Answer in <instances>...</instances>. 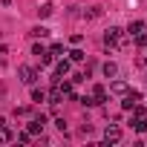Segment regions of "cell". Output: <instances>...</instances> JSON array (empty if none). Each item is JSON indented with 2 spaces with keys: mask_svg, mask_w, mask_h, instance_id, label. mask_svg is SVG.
Instances as JSON below:
<instances>
[{
  "mask_svg": "<svg viewBox=\"0 0 147 147\" xmlns=\"http://www.w3.org/2000/svg\"><path fill=\"white\" fill-rule=\"evenodd\" d=\"M104 43H107V46H118V49H124L130 40H127V35H124L121 29H107V35H104Z\"/></svg>",
  "mask_w": 147,
  "mask_h": 147,
  "instance_id": "1",
  "label": "cell"
},
{
  "mask_svg": "<svg viewBox=\"0 0 147 147\" xmlns=\"http://www.w3.org/2000/svg\"><path fill=\"white\" fill-rule=\"evenodd\" d=\"M18 75H20V81H23V84H29V87H32V84L38 81V69H35V66H20V69H18Z\"/></svg>",
  "mask_w": 147,
  "mask_h": 147,
  "instance_id": "2",
  "label": "cell"
},
{
  "mask_svg": "<svg viewBox=\"0 0 147 147\" xmlns=\"http://www.w3.org/2000/svg\"><path fill=\"white\" fill-rule=\"evenodd\" d=\"M43 124H46V115H38V118H32V121H29V127H26V130H29L32 136H38V133H43Z\"/></svg>",
  "mask_w": 147,
  "mask_h": 147,
  "instance_id": "3",
  "label": "cell"
},
{
  "mask_svg": "<svg viewBox=\"0 0 147 147\" xmlns=\"http://www.w3.org/2000/svg\"><path fill=\"white\" fill-rule=\"evenodd\" d=\"M104 141H107V144L121 141V127H107V130H104Z\"/></svg>",
  "mask_w": 147,
  "mask_h": 147,
  "instance_id": "4",
  "label": "cell"
},
{
  "mask_svg": "<svg viewBox=\"0 0 147 147\" xmlns=\"http://www.w3.org/2000/svg\"><path fill=\"white\" fill-rule=\"evenodd\" d=\"M46 98H49V104H61V101H63V90H61V84H55V87L49 90Z\"/></svg>",
  "mask_w": 147,
  "mask_h": 147,
  "instance_id": "5",
  "label": "cell"
},
{
  "mask_svg": "<svg viewBox=\"0 0 147 147\" xmlns=\"http://www.w3.org/2000/svg\"><path fill=\"white\" fill-rule=\"evenodd\" d=\"M69 69H72V66H69V61H58V63H55V81H61Z\"/></svg>",
  "mask_w": 147,
  "mask_h": 147,
  "instance_id": "6",
  "label": "cell"
},
{
  "mask_svg": "<svg viewBox=\"0 0 147 147\" xmlns=\"http://www.w3.org/2000/svg\"><path fill=\"white\" fill-rule=\"evenodd\" d=\"M127 90H130V87H127L124 81H113V87H110V92H115V95H127Z\"/></svg>",
  "mask_w": 147,
  "mask_h": 147,
  "instance_id": "7",
  "label": "cell"
},
{
  "mask_svg": "<svg viewBox=\"0 0 147 147\" xmlns=\"http://www.w3.org/2000/svg\"><path fill=\"white\" fill-rule=\"evenodd\" d=\"M12 138H15V136H12V130H9L6 124H0V144H9Z\"/></svg>",
  "mask_w": 147,
  "mask_h": 147,
  "instance_id": "8",
  "label": "cell"
},
{
  "mask_svg": "<svg viewBox=\"0 0 147 147\" xmlns=\"http://www.w3.org/2000/svg\"><path fill=\"white\" fill-rule=\"evenodd\" d=\"M92 98H95V101H98V104H101V101H104V98H107V90H104V87H101V84H95V87H92Z\"/></svg>",
  "mask_w": 147,
  "mask_h": 147,
  "instance_id": "9",
  "label": "cell"
},
{
  "mask_svg": "<svg viewBox=\"0 0 147 147\" xmlns=\"http://www.w3.org/2000/svg\"><path fill=\"white\" fill-rule=\"evenodd\" d=\"M104 75H107V78H115V75H118V66H115L113 61H107V63H104Z\"/></svg>",
  "mask_w": 147,
  "mask_h": 147,
  "instance_id": "10",
  "label": "cell"
},
{
  "mask_svg": "<svg viewBox=\"0 0 147 147\" xmlns=\"http://www.w3.org/2000/svg\"><path fill=\"white\" fill-rule=\"evenodd\" d=\"M52 12H55V9H52V3H40V6H38V15H40V18H49Z\"/></svg>",
  "mask_w": 147,
  "mask_h": 147,
  "instance_id": "11",
  "label": "cell"
},
{
  "mask_svg": "<svg viewBox=\"0 0 147 147\" xmlns=\"http://www.w3.org/2000/svg\"><path fill=\"white\" fill-rule=\"evenodd\" d=\"M141 29H144V23H138V20H136V23H130V26H127V35H133V38H136V35H141Z\"/></svg>",
  "mask_w": 147,
  "mask_h": 147,
  "instance_id": "12",
  "label": "cell"
},
{
  "mask_svg": "<svg viewBox=\"0 0 147 147\" xmlns=\"http://www.w3.org/2000/svg\"><path fill=\"white\" fill-rule=\"evenodd\" d=\"M32 101H35V104H40V101H46V92L35 87V90H32Z\"/></svg>",
  "mask_w": 147,
  "mask_h": 147,
  "instance_id": "13",
  "label": "cell"
},
{
  "mask_svg": "<svg viewBox=\"0 0 147 147\" xmlns=\"http://www.w3.org/2000/svg\"><path fill=\"white\" fill-rule=\"evenodd\" d=\"M46 35H49L46 26H35V29H32V38H46Z\"/></svg>",
  "mask_w": 147,
  "mask_h": 147,
  "instance_id": "14",
  "label": "cell"
},
{
  "mask_svg": "<svg viewBox=\"0 0 147 147\" xmlns=\"http://www.w3.org/2000/svg\"><path fill=\"white\" fill-rule=\"evenodd\" d=\"M69 61H75V63H81V61H84V52H81V49H72V52H69Z\"/></svg>",
  "mask_w": 147,
  "mask_h": 147,
  "instance_id": "15",
  "label": "cell"
},
{
  "mask_svg": "<svg viewBox=\"0 0 147 147\" xmlns=\"http://www.w3.org/2000/svg\"><path fill=\"white\" fill-rule=\"evenodd\" d=\"M29 138H32V133H29V130H23V133H18V141H20V144H29Z\"/></svg>",
  "mask_w": 147,
  "mask_h": 147,
  "instance_id": "16",
  "label": "cell"
},
{
  "mask_svg": "<svg viewBox=\"0 0 147 147\" xmlns=\"http://www.w3.org/2000/svg\"><path fill=\"white\" fill-rule=\"evenodd\" d=\"M52 58H55V55H52V52H43V55H40V63H43V66H46V63H52Z\"/></svg>",
  "mask_w": 147,
  "mask_h": 147,
  "instance_id": "17",
  "label": "cell"
},
{
  "mask_svg": "<svg viewBox=\"0 0 147 147\" xmlns=\"http://www.w3.org/2000/svg\"><path fill=\"white\" fill-rule=\"evenodd\" d=\"M49 52H52V55H61V52H63V43H52V49H49Z\"/></svg>",
  "mask_w": 147,
  "mask_h": 147,
  "instance_id": "18",
  "label": "cell"
},
{
  "mask_svg": "<svg viewBox=\"0 0 147 147\" xmlns=\"http://www.w3.org/2000/svg\"><path fill=\"white\" fill-rule=\"evenodd\" d=\"M55 127H58L61 133H66V121H63V118H55Z\"/></svg>",
  "mask_w": 147,
  "mask_h": 147,
  "instance_id": "19",
  "label": "cell"
},
{
  "mask_svg": "<svg viewBox=\"0 0 147 147\" xmlns=\"http://www.w3.org/2000/svg\"><path fill=\"white\" fill-rule=\"evenodd\" d=\"M3 95H6V87H3V84H0V101H3Z\"/></svg>",
  "mask_w": 147,
  "mask_h": 147,
  "instance_id": "20",
  "label": "cell"
}]
</instances>
